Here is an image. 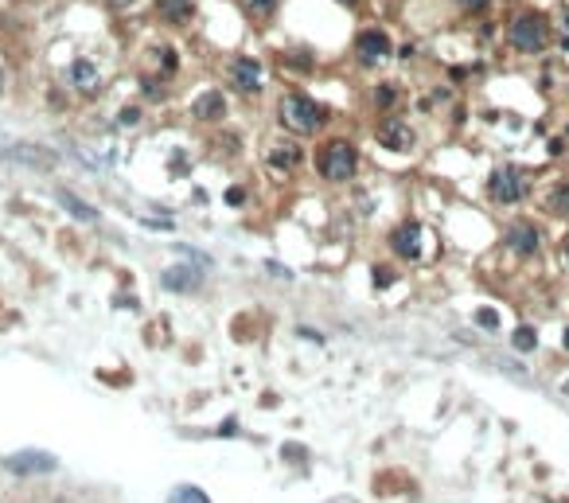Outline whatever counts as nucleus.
I'll return each instance as SVG.
<instances>
[{
  "label": "nucleus",
  "instance_id": "1",
  "mask_svg": "<svg viewBox=\"0 0 569 503\" xmlns=\"http://www.w3.org/2000/svg\"><path fill=\"white\" fill-rule=\"evenodd\" d=\"M277 118H281V125L288 133L296 137H312L320 125L328 121V110L320 102H312L308 94H301V90H293V94H285L281 102H277Z\"/></svg>",
  "mask_w": 569,
  "mask_h": 503
},
{
  "label": "nucleus",
  "instance_id": "2",
  "mask_svg": "<svg viewBox=\"0 0 569 503\" xmlns=\"http://www.w3.org/2000/svg\"><path fill=\"white\" fill-rule=\"evenodd\" d=\"M507 39H511L515 51L538 55V51H546V43H550V20L542 12H518L507 28Z\"/></svg>",
  "mask_w": 569,
  "mask_h": 503
},
{
  "label": "nucleus",
  "instance_id": "3",
  "mask_svg": "<svg viewBox=\"0 0 569 503\" xmlns=\"http://www.w3.org/2000/svg\"><path fill=\"white\" fill-rule=\"evenodd\" d=\"M359 168V152L351 141H328L316 156V172L328 180V184H348Z\"/></svg>",
  "mask_w": 569,
  "mask_h": 503
},
{
  "label": "nucleus",
  "instance_id": "4",
  "mask_svg": "<svg viewBox=\"0 0 569 503\" xmlns=\"http://www.w3.org/2000/svg\"><path fill=\"white\" fill-rule=\"evenodd\" d=\"M488 195L496 203H518L526 195V184H523V172L515 168V164H503V168L491 172L488 180Z\"/></svg>",
  "mask_w": 569,
  "mask_h": 503
},
{
  "label": "nucleus",
  "instance_id": "5",
  "mask_svg": "<svg viewBox=\"0 0 569 503\" xmlns=\"http://www.w3.org/2000/svg\"><path fill=\"white\" fill-rule=\"evenodd\" d=\"M4 468L16 472V476H43V472H55L59 460L43 449H20V452H12V457H4Z\"/></svg>",
  "mask_w": 569,
  "mask_h": 503
},
{
  "label": "nucleus",
  "instance_id": "6",
  "mask_svg": "<svg viewBox=\"0 0 569 503\" xmlns=\"http://www.w3.org/2000/svg\"><path fill=\"white\" fill-rule=\"evenodd\" d=\"M390 36H386L382 28H367V31H359V39H355V55H359V63L362 67H378V63H386L390 59Z\"/></svg>",
  "mask_w": 569,
  "mask_h": 503
},
{
  "label": "nucleus",
  "instance_id": "7",
  "mask_svg": "<svg viewBox=\"0 0 569 503\" xmlns=\"http://www.w3.org/2000/svg\"><path fill=\"white\" fill-rule=\"evenodd\" d=\"M0 160H12V164H28V168L39 172H51L59 164V156L51 148H39V145H12V148H0Z\"/></svg>",
  "mask_w": 569,
  "mask_h": 503
},
{
  "label": "nucleus",
  "instance_id": "8",
  "mask_svg": "<svg viewBox=\"0 0 569 503\" xmlns=\"http://www.w3.org/2000/svg\"><path fill=\"white\" fill-rule=\"evenodd\" d=\"M375 141L382 148H390V152H409V148H414V129L398 118H386V121H378Z\"/></svg>",
  "mask_w": 569,
  "mask_h": 503
},
{
  "label": "nucleus",
  "instance_id": "9",
  "mask_svg": "<svg viewBox=\"0 0 569 503\" xmlns=\"http://www.w3.org/2000/svg\"><path fill=\"white\" fill-rule=\"evenodd\" d=\"M230 82H234L242 94H258L261 90V63L254 59V55H238V59L230 63Z\"/></svg>",
  "mask_w": 569,
  "mask_h": 503
},
{
  "label": "nucleus",
  "instance_id": "10",
  "mask_svg": "<svg viewBox=\"0 0 569 503\" xmlns=\"http://www.w3.org/2000/svg\"><path fill=\"white\" fill-rule=\"evenodd\" d=\"M507 246L518 258H534L542 250V234L534 230V222H515V227H507Z\"/></svg>",
  "mask_w": 569,
  "mask_h": 503
},
{
  "label": "nucleus",
  "instance_id": "11",
  "mask_svg": "<svg viewBox=\"0 0 569 503\" xmlns=\"http://www.w3.org/2000/svg\"><path fill=\"white\" fill-rule=\"evenodd\" d=\"M390 246H394L398 258H417V254H422V227H417V222H402V227L390 234Z\"/></svg>",
  "mask_w": 569,
  "mask_h": 503
},
{
  "label": "nucleus",
  "instance_id": "12",
  "mask_svg": "<svg viewBox=\"0 0 569 503\" xmlns=\"http://www.w3.org/2000/svg\"><path fill=\"white\" fill-rule=\"evenodd\" d=\"M222 113H226V98H222V90H207V94H199L192 102V118L195 121H219Z\"/></svg>",
  "mask_w": 569,
  "mask_h": 503
},
{
  "label": "nucleus",
  "instance_id": "13",
  "mask_svg": "<svg viewBox=\"0 0 569 503\" xmlns=\"http://www.w3.org/2000/svg\"><path fill=\"white\" fill-rule=\"evenodd\" d=\"M160 285L168 289V293H192L195 285H199V274H195L192 266H172L160 274Z\"/></svg>",
  "mask_w": 569,
  "mask_h": 503
},
{
  "label": "nucleus",
  "instance_id": "14",
  "mask_svg": "<svg viewBox=\"0 0 569 503\" xmlns=\"http://www.w3.org/2000/svg\"><path fill=\"white\" fill-rule=\"evenodd\" d=\"M71 86L82 90V94H94L98 90V67L90 59H74L71 63Z\"/></svg>",
  "mask_w": 569,
  "mask_h": 503
},
{
  "label": "nucleus",
  "instance_id": "15",
  "mask_svg": "<svg viewBox=\"0 0 569 503\" xmlns=\"http://www.w3.org/2000/svg\"><path fill=\"white\" fill-rule=\"evenodd\" d=\"M156 12L168 24H187L195 12V0H156Z\"/></svg>",
  "mask_w": 569,
  "mask_h": 503
},
{
  "label": "nucleus",
  "instance_id": "16",
  "mask_svg": "<svg viewBox=\"0 0 569 503\" xmlns=\"http://www.w3.org/2000/svg\"><path fill=\"white\" fill-rule=\"evenodd\" d=\"M296 164H301V148L293 141H281L277 148H269V168L273 172H293Z\"/></svg>",
  "mask_w": 569,
  "mask_h": 503
},
{
  "label": "nucleus",
  "instance_id": "17",
  "mask_svg": "<svg viewBox=\"0 0 569 503\" xmlns=\"http://www.w3.org/2000/svg\"><path fill=\"white\" fill-rule=\"evenodd\" d=\"M59 203H63V211H71L74 219H82V222H98V207L82 203L74 192H59Z\"/></svg>",
  "mask_w": 569,
  "mask_h": 503
},
{
  "label": "nucleus",
  "instance_id": "18",
  "mask_svg": "<svg viewBox=\"0 0 569 503\" xmlns=\"http://www.w3.org/2000/svg\"><path fill=\"white\" fill-rule=\"evenodd\" d=\"M546 207L554 211V215H569V184H558L554 192H550Z\"/></svg>",
  "mask_w": 569,
  "mask_h": 503
},
{
  "label": "nucleus",
  "instance_id": "19",
  "mask_svg": "<svg viewBox=\"0 0 569 503\" xmlns=\"http://www.w3.org/2000/svg\"><path fill=\"white\" fill-rule=\"evenodd\" d=\"M511 343H515V351H534L538 348V332L534 328H515V336H511Z\"/></svg>",
  "mask_w": 569,
  "mask_h": 503
},
{
  "label": "nucleus",
  "instance_id": "20",
  "mask_svg": "<svg viewBox=\"0 0 569 503\" xmlns=\"http://www.w3.org/2000/svg\"><path fill=\"white\" fill-rule=\"evenodd\" d=\"M168 503H211L207 496H203L199 488H192V484H184V488H176L172 492V499Z\"/></svg>",
  "mask_w": 569,
  "mask_h": 503
},
{
  "label": "nucleus",
  "instance_id": "21",
  "mask_svg": "<svg viewBox=\"0 0 569 503\" xmlns=\"http://www.w3.org/2000/svg\"><path fill=\"white\" fill-rule=\"evenodd\" d=\"M242 4H246V12H250V16H269L277 8V0H242Z\"/></svg>",
  "mask_w": 569,
  "mask_h": 503
},
{
  "label": "nucleus",
  "instance_id": "22",
  "mask_svg": "<svg viewBox=\"0 0 569 503\" xmlns=\"http://www.w3.org/2000/svg\"><path fill=\"white\" fill-rule=\"evenodd\" d=\"M394 98H398V94H394V86H378L375 90V105H378V110H394Z\"/></svg>",
  "mask_w": 569,
  "mask_h": 503
},
{
  "label": "nucleus",
  "instance_id": "23",
  "mask_svg": "<svg viewBox=\"0 0 569 503\" xmlns=\"http://www.w3.org/2000/svg\"><path fill=\"white\" fill-rule=\"evenodd\" d=\"M476 324L491 332V328H499V312L496 308H480V312H476Z\"/></svg>",
  "mask_w": 569,
  "mask_h": 503
},
{
  "label": "nucleus",
  "instance_id": "24",
  "mask_svg": "<svg viewBox=\"0 0 569 503\" xmlns=\"http://www.w3.org/2000/svg\"><path fill=\"white\" fill-rule=\"evenodd\" d=\"M226 203H230V207H242V203H246V187H230Z\"/></svg>",
  "mask_w": 569,
  "mask_h": 503
},
{
  "label": "nucleus",
  "instance_id": "25",
  "mask_svg": "<svg viewBox=\"0 0 569 503\" xmlns=\"http://www.w3.org/2000/svg\"><path fill=\"white\" fill-rule=\"evenodd\" d=\"M460 8H464V12H484V8H488V0H456Z\"/></svg>",
  "mask_w": 569,
  "mask_h": 503
},
{
  "label": "nucleus",
  "instance_id": "26",
  "mask_svg": "<svg viewBox=\"0 0 569 503\" xmlns=\"http://www.w3.org/2000/svg\"><path fill=\"white\" fill-rule=\"evenodd\" d=\"M375 281H378V285H390L394 274H390V269H375Z\"/></svg>",
  "mask_w": 569,
  "mask_h": 503
},
{
  "label": "nucleus",
  "instance_id": "27",
  "mask_svg": "<svg viewBox=\"0 0 569 503\" xmlns=\"http://www.w3.org/2000/svg\"><path fill=\"white\" fill-rule=\"evenodd\" d=\"M137 118H141V110H121V121H125V125H133Z\"/></svg>",
  "mask_w": 569,
  "mask_h": 503
},
{
  "label": "nucleus",
  "instance_id": "28",
  "mask_svg": "<svg viewBox=\"0 0 569 503\" xmlns=\"http://www.w3.org/2000/svg\"><path fill=\"white\" fill-rule=\"evenodd\" d=\"M110 8H125V4H133V0H105Z\"/></svg>",
  "mask_w": 569,
  "mask_h": 503
},
{
  "label": "nucleus",
  "instance_id": "29",
  "mask_svg": "<svg viewBox=\"0 0 569 503\" xmlns=\"http://www.w3.org/2000/svg\"><path fill=\"white\" fill-rule=\"evenodd\" d=\"M562 343H565V348H569V328H565V336H562Z\"/></svg>",
  "mask_w": 569,
  "mask_h": 503
},
{
  "label": "nucleus",
  "instance_id": "30",
  "mask_svg": "<svg viewBox=\"0 0 569 503\" xmlns=\"http://www.w3.org/2000/svg\"><path fill=\"white\" fill-rule=\"evenodd\" d=\"M340 4H359V0H340Z\"/></svg>",
  "mask_w": 569,
  "mask_h": 503
},
{
  "label": "nucleus",
  "instance_id": "31",
  "mask_svg": "<svg viewBox=\"0 0 569 503\" xmlns=\"http://www.w3.org/2000/svg\"><path fill=\"white\" fill-rule=\"evenodd\" d=\"M565 261H569V242H565Z\"/></svg>",
  "mask_w": 569,
  "mask_h": 503
},
{
  "label": "nucleus",
  "instance_id": "32",
  "mask_svg": "<svg viewBox=\"0 0 569 503\" xmlns=\"http://www.w3.org/2000/svg\"><path fill=\"white\" fill-rule=\"evenodd\" d=\"M565 394H569V378H565Z\"/></svg>",
  "mask_w": 569,
  "mask_h": 503
},
{
  "label": "nucleus",
  "instance_id": "33",
  "mask_svg": "<svg viewBox=\"0 0 569 503\" xmlns=\"http://www.w3.org/2000/svg\"><path fill=\"white\" fill-rule=\"evenodd\" d=\"M0 86H4V74H0Z\"/></svg>",
  "mask_w": 569,
  "mask_h": 503
}]
</instances>
